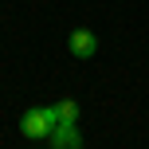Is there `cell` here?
Segmentation results:
<instances>
[{
  "label": "cell",
  "mask_w": 149,
  "mask_h": 149,
  "mask_svg": "<svg viewBox=\"0 0 149 149\" xmlns=\"http://www.w3.org/2000/svg\"><path fill=\"white\" fill-rule=\"evenodd\" d=\"M55 126H59V122H55L51 106H31V110H24V118H20V134L28 137V141H47Z\"/></svg>",
  "instance_id": "obj_1"
},
{
  "label": "cell",
  "mask_w": 149,
  "mask_h": 149,
  "mask_svg": "<svg viewBox=\"0 0 149 149\" xmlns=\"http://www.w3.org/2000/svg\"><path fill=\"white\" fill-rule=\"evenodd\" d=\"M67 51L74 55V59H90V55L98 51V36L86 31V28H74L71 36H67Z\"/></svg>",
  "instance_id": "obj_2"
},
{
  "label": "cell",
  "mask_w": 149,
  "mask_h": 149,
  "mask_svg": "<svg viewBox=\"0 0 149 149\" xmlns=\"http://www.w3.org/2000/svg\"><path fill=\"white\" fill-rule=\"evenodd\" d=\"M47 141H51V149H82V134H79L74 122H59Z\"/></svg>",
  "instance_id": "obj_3"
},
{
  "label": "cell",
  "mask_w": 149,
  "mask_h": 149,
  "mask_svg": "<svg viewBox=\"0 0 149 149\" xmlns=\"http://www.w3.org/2000/svg\"><path fill=\"white\" fill-rule=\"evenodd\" d=\"M51 110H55V122H79V102H74V98H63Z\"/></svg>",
  "instance_id": "obj_4"
}]
</instances>
